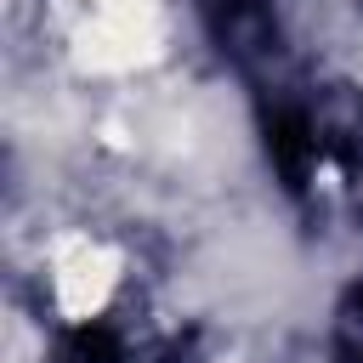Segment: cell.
<instances>
[{"label": "cell", "instance_id": "1", "mask_svg": "<svg viewBox=\"0 0 363 363\" xmlns=\"http://www.w3.org/2000/svg\"><path fill=\"white\" fill-rule=\"evenodd\" d=\"M74 17V62L91 74H130L159 57L164 23L159 0H68Z\"/></svg>", "mask_w": 363, "mask_h": 363}, {"label": "cell", "instance_id": "2", "mask_svg": "<svg viewBox=\"0 0 363 363\" xmlns=\"http://www.w3.org/2000/svg\"><path fill=\"white\" fill-rule=\"evenodd\" d=\"M119 284V255L96 238H62L51 255V295L68 318H91L102 312V301Z\"/></svg>", "mask_w": 363, "mask_h": 363}]
</instances>
